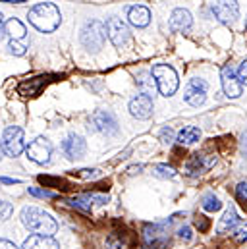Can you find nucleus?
<instances>
[{
  "mask_svg": "<svg viewBox=\"0 0 247 249\" xmlns=\"http://www.w3.org/2000/svg\"><path fill=\"white\" fill-rule=\"evenodd\" d=\"M160 141L166 143V145H170V143L174 141V129H172L170 125L162 127V131H160Z\"/></svg>",
  "mask_w": 247,
  "mask_h": 249,
  "instance_id": "obj_29",
  "label": "nucleus"
},
{
  "mask_svg": "<svg viewBox=\"0 0 247 249\" xmlns=\"http://www.w3.org/2000/svg\"><path fill=\"white\" fill-rule=\"evenodd\" d=\"M153 174H155L157 178L168 180V178H174V176H176V170H174L172 166H168V164H155V166H153Z\"/></svg>",
  "mask_w": 247,
  "mask_h": 249,
  "instance_id": "obj_24",
  "label": "nucleus"
},
{
  "mask_svg": "<svg viewBox=\"0 0 247 249\" xmlns=\"http://www.w3.org/2000/svg\"><path fill=\"white\" fill-rule=\"evenodd\" d=\"M214 18L222 23H234L240 18V6L236 0H216L211 6Z\"/></svg>",
  "mask_w": 247,
  "mask_h": 249,
  "instance_id": "obj_7",
  "label": "nucleus"
},
{
  "mask_svg": "<svg viewBox=\"0 0 247 249\" xmlns=\"http://www.w3.org/2000/svg\"><path fill=\"white\" fill-rule=\"evenodd\" d=\"M0 159H2V147H0Z\"/></svg>",
  "mask_w": 247,
  "mask_h": 249,
  "instance_id": "obj_41",
  "label": "nucleus"
},
{
  "mask_svg": "<svg viewBox=\"0 0 247 249\" xmlns=\"http://www.w3.org/2000/svg\"><path fill=\"white\" fill-rule=\"evenodd\" d=\"M178 234H180V238H182V240H185V242H189V240L193 238V234H191V228H189V226H182Z\"/></svg>",
  "mask_w": 247,
  "mask_h": 249,
  "instance_id": "obj_35",
  "label": "nucleus"
},
{
  "mask_svg": "<svg viewBox=\"0 0 247 249\" xmlns=\"http://www.w3.org/2000/svg\"><path fill=\"white\" fill-rule=\"evenodd\" d=\"M23 249H60V244L51 236L33 234L23 242Z\"/></svg>",
  "mask_w": 247,
  "mask_h": 249,
  "instance_id": "obj_16",
  "label": "nucleus"
},
{
  "mask_svg": "<svg viewBox=\"0 0 247 249\" xmlns=\"http://www.w3.org/2000/svg\"><path fill=\"white\" fill-rule=\"evenodd\" d=\"M0 249H18L12 242H8V240H0Z\"/></svg>",
  "mask_w": 247,
  "mask_h": 249,
  "instance_id": "obj_37",
  "label": "nucleus"
},
{
  "mask_svg": "<svg viewBox=\"0 0 247 249\" xmlns=\"http://www.w3.org/2000/svg\"><path fill=\"white\" fill-rule=\"evenodd\" d=\"M8 49H10V53H12V54H16V56H23L27 47H25V45H21L19 41H12V39H10Z\"/></svg>",
  "mask_w": 247,
  "mask_h": 249,
  "instance_id": "obj_26",
  "label": "nucleus"
},
{
  "mask_svg": "<svg viewBox=\"0 0 247 249\" xmlns=\"http://www.w3.org/2000/svg\"><path fill=\"white\" fill-rule=\"evenodd\" d=\"M236 195L240 201H246L247 203V182H240L238 187H236Z\"/></svg>",
  "mask_w": 247,
  "mask_h": 249,
  "instance_id": "obj_32",
  "label": "nucleus"
},
{
  "mask_svg": "<svg viewBox=\"0 0 247 249\" xmlns=\"http://www.w3.org/2000/svg\"><path fill=\"white\" fill-rule=\"evenodd\" d=\"M145 249H151V248H145Z\"/></svg>",
  "mask_w": 247,
  "mask_h": 249,
  "instance_id": "obj_43",
  "label": "nucleus"
},
{
  "mask_svg": "<svg viewBox=\"0 0 247 249\" xmlns=\"http://www.w3.org/2000/svg\"><path fill=\"white\" fill-rule=\"evenodd\" d=\"M195 224H197V228H199L201 232H207V230H209V226H211V222H209V218H207V216H197Z\"/></svg>",
  "mask_w": 247,
  "mask_h": 249,
  "instance_id": "obj_33",
  "label": "nucleus"
},
{
  "mask_svg": "<svg viewBox=\"0 0 247 249\" xmlns=\"http://www.w3.org/2000/svg\"><path fill=\"white\" fill-rule=\"evenodd\" d=\"M70 203H71L73 207H77V209L85 211V213H89V211H91V199H89V195H87V193H85V195H75Z\"/></svg>",
  "mask_w": 247,
  "mask_h": 249,
  "instance_id": "obj_25",
  "label": "nucleus"
},
{
  "mask_svg": "<svg viewBox=\"0 0 247 249\" xmlns=\"http://www.w3.org/2000/svg\"><path fill=\"white\" fill-rule=\"evenodd\" d=\"M62 151L64 155L70 159V160H77L85 155L87 151V145H85V139L81 135H75V133H70L64 141H62Z\"/></svg>",
  "mask_w": 247,
  "mask_h": 249,
  "instance_id": "obj_12",
  "label": "nucleus"
},
{
  "mask_svg": "<svg viewBox=\"0 0 247 249\" xmlns=\"http://www.w3.org/2000/svg\"><path fill=\"white\" fill-rule=\"evenodd\" d=\"M77 176L79 178H85V180H95V178H99L101 176V170H97V168H85V170H79L77 172Z\"/></svg>",
  "mask_w": 247,
  "mask_h": 249,
  "instance_id": "obj_30",
  "label": "nucleus"
},
{
  "mask_svg": "<svg viewBox=\"0 0 247 249\" xmlns=\"http://www.w3.org/2000/svg\"><path fill=\"white\" fill-rule=\"evenodd\" d=\"M240 147H242V155L247 157V129L242 133V141H240Z\"/></svg>",
  "mask_w": 247,
  "mask_h": 249,
  "instance_id": "obj_36",
  "label": "nucleus"
},
{
  "mask_svg": "<svg viewBox=\"0 0 247 249\" xmlns=\"http://www.w3.org/2000/svg\"><path fill=\"white\" fill-rule=\"evenodd\" d=\"M220 83H222V91L228 99H238L242 95V83L238 81V75H236V70L232 64H226L222 66L220 70Z\"/></svg>",
  "mask_w": 247,
  "mask_h": 249,
  "instance_id": "obj_6",
  "label": "nucleus"
},
{
  "mask_svg": "<svg viewBox=\"0 0 247 249\" xmlns=\"http://www.w3.org/2000/svg\"><path fill=\"white\" fill-rule=\"evenodd\" d=\"M12 211H14V207H12V203H8V201H4V199H0V220H6V218H10V214H12Z\"/></svg>",
  "mask_w": 247,
  "mask_h": 249,
  "instance_id": "obj_27",
  "label": "nucleus"
},
{
  "mask_svg": "<svg viewBox=\"0 0 247 249\" xmlns=\"http://www.w3.org/2000/svg\"><path fill=\"white\" fill-rule=\"evenodd\" d=\"M4 31L12 37V41H21L23 37H25V25L19 21V19H16V18H12V19H8L6 23H4Z\"/></svg>",
  "mask_w": 247,
  "mask_h": 249,
  "instance_id": "obj_20",
  "label": "nucleus"
},
{
  "mask_svg": "<svg viewBox=\"0 0 247 249\" xmlns=\"http://www.w3.org/2000/svg\"><path fill=\"white\" fill-rule=\"evenodd\" d=\"M207 89H209V85H207L205 79H199V77L189 79V83L185 85L184 101L187 103V105H191V107H199V105H203L205 99H207Z\"/></svg>",
  "mask_w": 247,
  "mask_h": 249,
  "instance_id": "obj_9",
  "label": "nucleus"
},
{
  "mask_svg": "<svg viewBox=\"0 0 247 249\" xmlns=\"http://www.w3.org/2000/svg\"><path fill=\"white\" fill-rule=\"evenodd\" d=\"M214 164H216V157H212V155H193L185 164V174L199 176V174L207 172L209 168H212Z\"/></svg>",
  "mask_w": 247,
  "mask_h": 249,
  "instance_id": "obj_13",
  "label": "nucleus"
},
{
  "mask_svg": "<svg viewBox=\"0 0 247 249\" xmlns=\"http://www.w3.org/2000/svg\"><path fill=\"white\" fill-rule=\"evenodd\" d=\"M2 184H8V186H14V184H19V180H14V178H0Z\"/></svg>",
  "mask_w": 247,
  "mask_h": 249,
  "instance_id": "obj_38",
  "label": "nucleus"
},
{
  "mask_svg": "<svg viewBox=\"0 0 247 249\" xmlns=\"http://www.w3.org/2000/svg\"><path fill=\"white\" fill-rule=\"evenodd\" d=\"M91 124L97 131H101L105 135H114L118 131V122H116L114 114L108 110H95L91 114Z\"/></svg>",
  "mask_w": 247,
  "mask_h": 249,
  "instance_id": "obj_11",
  "label": "nucleus"
},
{
  "mask_svg": "<svg viewBox=\"0 0 247 249\" xmlns=\"http://www.w3.org/2000/svg\"><path fill=\"white\" fill-rule=\"evenodd\" d=\"M238 222H240V216H238L236 209H234V207H228V209L224 211V214H222V218H220L218 226H216V232H218V234L234 232V230H236V226H238Z\"/></svg>",
  "mask_w": 247,
  "mask_h": 249,
  "instance_id": "obj_18",
  "label": "nucleus"
},
{
  "mask_svg": "<svg viewBox=\"0 0 247 249\" xmlns=\"http://www.w3.org/2000/svg\"><path fill=\"white\" fill-rule=\"evenodd\" d=\"M193 25V18L185 8H176L170 16V31L174 33H182V31H189Z\"/></svg>",
  "mask_w": 247,
  "mask_h": 249,
  "instance_id": "obj_15",
  "label": "nucleus"
},
{
  "mask_svg": "<svg viewBox=\"0 0 247 249\" xmlns=\"http://www.w3.org/2000/svg\"><path fill=\"white\" fill-rule=\"evenodd\" d=\"M4 33H6V31H4V18H2V14H0V39L4 37Z\"/></svg>",
  "mask_w": 247,
  "mask_h": 249,
  "instance_id": "obj_39",
  "label": "nucleus"
},
{
  "mask_svg": "<svg viewBox=\"0 0 247 249\" xmlns=\"http://www.w3.org/2000/svg\"><path fill=\"white\" fill-rule=\"evenodd\" d=\"M236 75H238V81L242 83V87L244 85L247 87V60H244V62L240 64V70L236 71Z\"/></svg>",
  "mask_w": 247,
  "mask_h": 249,
  "instance_id": "obj_31",
  "label": "nucleus"
},
{
  "mask_svg": "<svg viewBox=\"0 0 247 249\" xmlns=\"http://www.w3.org/2000/svg\"><path fill=\"white\" fill-rule=\"evenodd\" d=\"M2 2H14V4H21V2H25V0H2Z\"/></svg>",
  "mask_w": 247,
  "mask_h": 249,
  "instance_id": "obj_40",
  "label": "nucleus"
},
{
  "mask_svg": "<svg viewBox=\"0 0 247 249\" xmlns=\"http://www.w3.org/2000/svg\"><path fill=\"white\" fill-rule=\"evenodd\" d=\"M135 83H137V87L141 89V95H147V97H151V95L155 93V89H157V83H155L151 71H143V73H139L137 79H135Z\"/></svg>",
  "mask_w": 247,
  "mask_h": 249,
  "instance_id": "obj_21",
  "label": "nucleus"
},
{
  "mask_svg": "<svg viewBox=\"0 0 247 249\" xmlns=\"http://www.w3.org/2000/svg\"><path fill=\"white\" fill-rule=\"evenodd\" d=\"M105 31H106L108 39L112 41V45L118 47V49H122L129 39V27L120 18H108L106 23H105Z\"/></svg>",
  "mask_w": 247,
  "mask_h": 249,
  "instance_id": "obj_8",
  "label": "nucleus"
},
{
  "mask_svg": "<svg viewBox=\"0 0 247 249\" xmlns=\"http://www.w3.org/2000/svg\"><path fill=\"white\" fill-rule=\"evenodd\" d=\"M21 222L27 230H31L33 234H39V236H51L53 238L58 230L56 220L49 213H45L37 207H25L21 211Z\"/></svg>",
  "mask_w": 247,
  "mask_h": 249,
  "instance_id": "obj_2",
  "label": "nucleus"
},
{
  "mask_svg": "<svg viewBox=\"0 0 247 249\" xmlns=\"http://www.w3.org/2000/svg\"><path fill=\"white\" fill-rule=\"evenodd\" d=\"M199 137H201V129L197 125H185L178 133V143L180 145H191V143H197Z\"/></svg>",
  "mask_w": 247,
  "mask_h": 249,
  "instance_id": "obj_22",
  "label": "nucleus"
},
{
  "mask_svg": "<svg viewBox=\"0 0 247 249\" xmlns=\"http://www.w3.org/2000/svg\"><path fill=\"white\" fill-rule=\"evenodd\" d=\"M29 23L43 31V33H53L58 29L62 21V16H60V10L53 4V2H39L35 4L31 10H29V16H27Z\"/></svg>",
  "mask_w": 247,
  "mask_h": 249,
  "instance_id": "obj_1",
  "label": "nucleus"
},
{
  "mask_svg": "<svg viewBox=\"0 0 247 249\" xmlns=\"http://www.w3.org/2000/svg\"><path fill=\"white\" fill-rule=\"evenodd\" d=\"M127 18H129V23L135 25V27H147L149 21H151V12L147 6H131L129 12H127Z\"/></svg>",
  "mask_w": 247,
  "mask_h": 249,
  "instance_id": "obj_17",
  "label": "nucleus"
},
{
  "mask_svg": "<svg viewBox=\"0 0 247 249\" xmlns=\"http://www.w3.org/2000/svg\"><path fill=\"white\" fill-rule=\"evenodd\" d=\"M201 205H203V209L209 211V213H214V211H218V209L222 207L220 199H218L214 193H207V195L201 199Z\"/></svg>",
  "mask_w": 247,
  "mask_h": 249,
  "instance_id": "obj_23",
  "label": "nucleus"
},
{
  "mask_svg": "<svg viewBox=\"0 0 247 249\" xmlns=\"http://www.w3.org/2000/svg\"><path fill=\"white\" fill-rule=\"evenodd\" d=\"M234 240H236V242H246L247 240V224L246 226H242V228H238V230H234Z\"/></svg>",
  "mask_w": 247,
  "mask_h": 249,
  "instance_id": "obj_34",
  "label": "nucleus"
},
{
  "mask_svg": "<svg viewBox=\"0 0 247 249\" xmlns=\"http://www.w3.org/2000/svg\"><path fill=\"white\" fill-rule=\"evenodd\" d=\"M2 151L8 157H19L25 149V141H23V129L19 125H10L4 129L2 133Z\"/></svg>",
  "mask_w": 247,
  "mask_h": 249,
  "instance_id": "obj_5",
  "label": "nucleus"
},
{
  "mask_svg": "<svg viewBox=\"0 0 247 249\" xmlns=\"http://www.w3.org/2000/svg\"><path fill=\"white\" fill-rule=\"evenodd\" d=\"M246 29H247V19H246Z\"/></svg>",
  "mask_w": 247,
  "mask_h": 249,
  "instance_id": "obj_42",
  "label": "nucleus"
},
{
  "mask_svg": "<svg viewBox=\"0 0 247 249\" xmlns=\"http://www.w3.org/2000/svg\"><path fill=\"white\" fill-rule=\"evenodd\" d=\"M43 85H47V77H43V75L41 77H33L29 81H21L19 93L25 95V97H35V95H39V91H41Z\"/></svg>",
  "mask_w": 247,
  "mask_h": 249,
  "instance_id": "obj_19",
  "label": "nucleus"
},
{
  "mask_svg": "<svg viewBox=\"0 0 247 249\" xmlns=\"http://www.w3.org/2000/svg\"><path fill=\"white\" fill-rule=\"evenodd\" d=\"M27 151V157L33 160V162H39V164H45L51 160V155H53V145L47 137H37L35 141L29 143V147L25 149Z\"/></svg>",
  "mask_w": 247,
  "mask_h": 249,
  "instance_id": "obj_10",
  "label": "nucleus"
},
{
  "mask_svg": "<svg viewBox=\"0 0 247 249\" xmlns=\"http://www.w3.org/2000/svg\"><path fill=\"white\" fill-rule=\"evenodd\" d=\"M27 191H29V195L41 197V199H51L53 197V193L49 189H41V187H27Z\"/></svg>",
  "mask_w": 247,
  "mask_h": 249,
  "instance_id": "obj_28",
  "label": "nucleus"
},
{
  "mask_svg": "<svg viewBox=\"0 0 247 249\" xmlns=\"http://www.w3.org/2000/svg\"><path fill=\"white\" fill-rule=\"evenodd\" d=\"M105 39H106L105 23H101L97 19H91L89 23H85V27L81 29V35H79L81 45L91 53H99L105 45Z\"/></svg>",
  "mask_w": 247,
  "mask_h": 249,
  "instance_id": "obj_4",
  "label": "nucleus"
},
{
  "mask_svg": "<svg viewBox=\"0 0 247 249\" xmlns=\"http://www.w3.org/2000/svg\"><path fill=\"white\" fill-rule=\"evenodd\" d=\"M151 75H153V79H155L160 95L172 97L178 91L180 81H178V73H176V70L172 66H168V64H157V66H153Z\"/></svg>",
  "mask_w": 247,
  "mask_h": 249,
  "instance_id": "obj_3",
  "label": "nucleus"
},
{
  "mask_svg": "<svg viewBox=\"0 0 247 249\" xmlns=\"http://www.w3.org/2000/svg\"><path fill=\"white\" fill-rule=\"evenodd\" d=\"M129 112L137 120H147L153 114V99L147 95H137L129 103Z\"/></svg>",
  "mask_w": 247,
  "mask_h": 249,
  "instance_id": "obj_14",
  "label": "nucleus"
}]
</instances>
